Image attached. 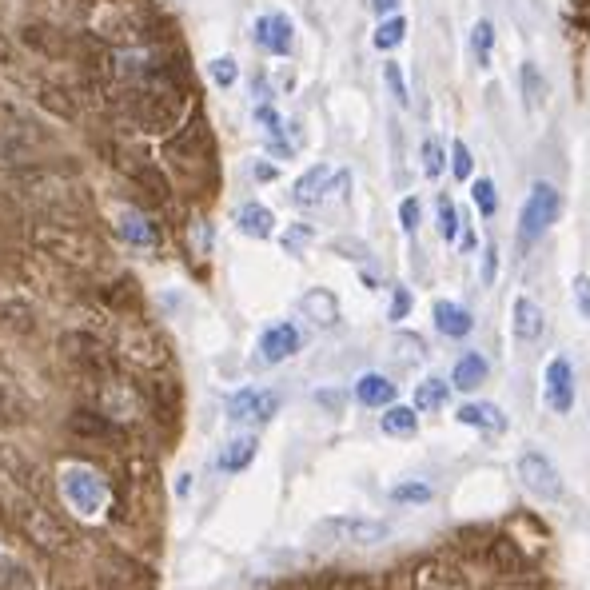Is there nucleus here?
Segmentation results:
<instances>
[{"label": "nucleus", "instance_id": "nucleus-1", "mask_svg": "<svg viewBox=\"0 0 590 590\" xmlns=\"http://www.w3.org/2000/svg\"><path fill=\"white\" fill-rule=\"evenodd\" d=\"M391 539V523L387 519H371V515H331L319 519L307 535L311 547L319 551H339V547H379Z\"/></svg>", "mask_w": 590, "mask_h": 590}, {"label": "nucleus", "instance_id": "nucleus-2", "mask_svg": "<svg viewBox=\"0 0 590 590\" xmlns=\"http://www.w3.org/2000/svg\"><path fill=\"white\" fill-rule=\"evenodd\" d=\"M60 491H64V503H68V507L76 511V519H84V523L100 519L104 507H108V483H104L92 467H84V463L60 467Z\"/></svg>", "mask_w": 590, "mask_h": 590}, {"label": "nucleus", "instance_id": "nucleus-3", "mask_svg": "<svg viewBox=\"0 0 590 590\" xmlns=\"http://www.w3.org/2000/svg\"><path fill=\"white\" fill-rule=\"evenodd\" d=\"M559 216H563V196H559L547 180H539V184L527 192L523 212H519V248L527 252L531 244H539V240L555 228Z\"/></svg>", "mask_w": 590, "mask_h": 590}, {"label": "nucleus", "instance_id": "nucleus-4", "mask_svg": "<svg viewBox=\"0 0 590 590\" xmlns=\"http://www.w3.org/2000/svg\"><path fill=\"white\" fill-rule=\"evenodd\" d=\"M515 471H519V483L527 487V495H535L543 503H563L567 499V483H563L559 467L543 451H523Z\"/></svg>", "mask_w": 590, "mask_h": 590}, {"label": "nucleus", "instance_id": "nucleus-5", "mask_svg": "<svg viewBox=\"0 0 590 590\" xmlns=\"http://www.w3.org/2000/svg\"><path fill=\"white\" fill-rule=\"evenodd\" d=\"M276 411H280V395L268 387H240L224 403V415L240 427H264L276 419Z\"/></svg>", "mask_w": 590, "mask_h": 590}, {"label": "nucleus", "instance_id": "nucleus-6", "mask_svg": "<svg viewBox=\"0 0 590 590\" xmlns=\"http://www.w3.org/2000/svg\"><path fill=\"white\" fill-rule=\"evenodd\" d=\"M168 160L176 164V168H200V164H208L212 160V132H208V124L196 116V120H188L172 140H168Z\"/></svg>", "mask_w": 590, "mask_h": 590}, {"label": "nucleus", "instance_id": "nucleus-7", "mask_svg": "<svg viewBox=\"0 0 590 590\" xmlns=\"http://www.w3.org/2000/svg\"><path fill=\"white\" fill-rule=\"evenodd\" d=\"M543 399H547V411L571 415V407H575V363L567 355L547 359V367H543Z\"/></svg>", "mask_w": 590, "mask_h": 590}, {"label": "nucleus", "instance_id": "nucleus-8", "mask_svg": "<svg viewBox=\"0 0 590 590\" xmlns=\"http://www.w3.org/2000/svg\"><path fill=\"white\" fill-rule=\"evenodd\" d=\"M252 36H256V44H260L264 52H272V56H288L295 44L292 16H284V12H264V16L252 24Z\"/></svg>", "mask_w": 590, "mask_h": 590}, {"label": "nucleus", "instance_id": "nucleus-9", "mask_svg": "<svg viewBox=\"0 0 590 590\" xmlns=\"http://www.w3.org/2000/svg\"><path fill=\"white\" fill-rule=\"evenodd\" d=\"M299 347H303V331L295 323H288V319L264 327V335H260V359L264 363H284V359H292Z\"/></svg>", "mask_w": 590, "mask_h": 590}, {"label": "nucleus", "instance_id": "nucleus-10", "mask_svg": "<svg viewBox=\"0 0 590 590\" xmlns=\"http://www.w3.org/2000/svg\"><path fill=\"white\" fill-rule=\"evenodd\" d=\"M335 176H339V172H331L327 164H315V168H307V172L295 180V188H292L295 204H303V208H315V204H323V200L335 192Z\"/></svg>", "mask_w": 590, "mask_h": 590}, {"label": "nucleus", "instance_id": "nucleus-11", "mask_svg": "<svg viewBox=\"0 0 590 590\" xmlns=\"http://www.w3.org/2000/svg\"><path fill=\"white\" fill-rule=\"evenodd\" d=\"M543 327H547L543 307L531 295H515V303H511V331H515V339L519 343H539Z\"/></svg>", "mask_w": 590, "mask_h": 590}, {"label": "nucleus", "instance_id": "nucleus-12", "mask_svg": "<svg viewBox=\"0 0 590 590\" xmlns=\"http://www.w3.org/2000/svg\"><path fill=\"white\" fill-rule=\"evenodd\" d=\"M455 419H459L463 427H475V431H495V435H503V431L511 427L507 411H503V407H495V403H487V399H471V403H463V407L455 411Z\"/></svg>", "mask_w": 590, "mask_h": 590}, {"label": "nucleus", "instance_id": "nucleus-13", "mask_svg": "<svg viewBox=\"0 0 590 590\" xmlns=\"http://www.w3.org/2000/svg\"><path fill=\"white\" fill-rule=\"evenodd\" d=\"M435 327H439V335H447V339H463V335H471L475 315H471L463 303H455V299H439V303H435Z\"/></svg>", "mask_w": 590, "mask_h": 590}, {"label": "nucleus", "instance_id": "nucleus-14", "mask_svg": "<svg viewBox=\"0 0 590 590\" xmlns=\"http://www.w3.org/2000/svg\"><path fill=\"white\" fill-rule=\"evenodd\" d=\"M236 228H240L244 236H252V240H272L276 216H272V208H264V204H244V208L236 212Z\"/></svg>", "mask_w": 590, "mask_h": 590}, {"label": "nucleus", "instance_id": "nucleus-15", "mask_svg": "<svg viewBox=\"0 0 590 590\" xmlns=\"http://www.w3.org/2000/svg\"><path fill=\"white\" fill-rule=\"evenodd\" d=\"M483 379H487V355H479V351H463V355L455 359L451 383H455L459 391H475Z\"/></svg>", "mask_w": 590, "mask_h": 590}, {"label": "nucleus", "instance_id": "nucleus-16", "mask_svg": "<svg viewBox=\"0 0 590 590\" xmlns=\"http://www.w3.org/2000/svg\"><path fill=\"white\" fill-rule=\"evenodd\" d=\"M387 499L395 507H427L435 499V487L427 479H399V483L387 487Z\"/></svg>", "mask_w": 590, "mask_h": 590}, {"label": "nucleus", "instance_id": "nucleus-17", "mask_svg": "<svg viewBox=\"0 0 590 590\" xmlns=\"http://www.w3.org/2000/svg\"><path fill=\"white\" fill-rule=\"evenodd\" d=\"M355 399L363 403V407H391V399H395V383L387 379V375H363L359 383H355Z\"/></svg>", "mask_w": 590, "mask_h": 590}, {"label": "nucleus", "instance_id": "nucleus-18", "mask_svg": "<svg viewBox=\"0 0 590 590\" xmlns=\"http://www.w3.org/2000/svg\"><path fill=\"white\" fill-rule=\"evenodd\" d=\"M256 451H260L256 435H240V439H232V443L220 451L216 467H220V471H228V475H236V471H244V467L256 459Z\"/></svg>", "mask_w": 590, "mask_h": 590}, {"label": "nucleus", "instance_id": "nucleus-19", "mask_svg": "<svg viewBox=\"0 0 590 590\" xmlns=\"http://www.w3.org/2000/svg\"><path fill=\"white\" fill-rule=\"evenodd\" d=\"M303 315L315 319L319 327H331L339 319V299L327 292V288H311V292L303 295Z\"/></svg>", "mask_w": 590, "mask_h": 590}, {"label": "nucleus", "instance_id": "nucleus-20", "mask_svg": "<svg viewBox=\"0 0 590 590\" xmlns=\"http://www.w3.org/2000/svg\"><path fill=\"white\" fill-rule=\"evenodd\" d=\"M116 228H120V236L132 244V248H152L156 244V228L140 216V212H120V220H116Z\"/></svg>", "mask_w": 590, "mask_h": 590}, {"label": "nucleus", "instance_id": "nucleus-21", "mask_svg": "<svg viewBox=\"0 0 590 590\" xmlns=\"http://www.w3.org/2000/svg\"><path fill=\"white\" fill-rule=\"evenodd\" d=\"M383 431H387L391 439H411V435L419 431L415 407H387V411H383Z\"/></svg>", "mask_w": 590, "mask_h": 590}, {"label": "nucleus", "instance_id": "nucleus-22", "mask_svg": "<svg viewBox=\"0 0 590 590\" xmlns=\"http://www.w3.org/2000/svg\"><path fill=\"white\" fill-rule=\"evenodd\" d=\"M447 379H439V375H431V379H423L419 387H415V411H443V403H447Z\"/></svg>", "mask_w": 590, "mask_h": 590}, {"label": "nucleus", "instance_id": "nucleus-23", "mask_svg": "<svg viewBox=\"0 0 590 590\" xmlns=\"http://www.w3.org/2000/svg\"><path fill=\"white\" fill-rule=\"evenodd\" d=\"M519 76H523V100H527V108H531V112H535V108H543V100H547V80H543L539 64H535V60H527Z\"/></svg>", "mask_w": 590, "mask_h": 590}, {"label": "nucleus", "instance_id": "nucleus-24", "mask_svg": "<svg viewBox=\"0 0 590 590\" xmlns=\"http://www.w3.org/2000/svg\"><path fill=\"white\" fill-rule=\"evenodd\" d=\"M491 48H495V24L491 20H475V28H471V52H475V64L479 68L491 64Z\"/></svg>", "mask_w": 590, "mask_h": 590}, {"label": "nucleus", "instance_id": "nucleus-25", "mask_svg": "<svg viewBox=\"0 0 590 590\" xmlns=\"http://www.w3.org/2000/svg\"><path fill=\"white\" fill-rule=\"evenodd\" d=\"M403 36H407V20H403V16H387V20L375 28V48L391 52L395 44H403Z\"/></svg>", "mask_w": 590, "mask_h": 590}, {"label": "nucleus", "instance_id": "nucleus-26", "mask_svg": "<svg viewBox=\"0 0 590 590\" xmlns=\"http://www.w3.org/2000/svg\"><path fill=\"white\" fill-rule=\"evenodd\" d=\"M419 156H423V176H427V180H439L443 168H447V152H443V144H439L435 136H427Z\"/></svg>", "mask_w": 590, "mask_h": 590}, {"label": "nucleus", "instance_id": "nucleus-27", "mask_svg": "<svg viewBox=\"0 0 590 590\" xmlns=\"http://www.w3.org/2000/svg\"><path fill=\"white\" fill-rule=\"evenodd\" d=\"M24 40H28V44H36V48H44V52H64L60 32H56V28H44V24L24 28Z\"/></svg>", "mask_w": 590, "mask_h": 590}, {"label": "nucleus", "instance_id": "nucleus-28", "mask_svg": "<svg viewBox=\"0 0 590 590\" xmlns=\"http://www.w3.org/2000/svg\"><path fill=\"white\" fill-rule=\"evenodd\" d=\"M471 196H475V208H479L483 216H495V212H499V192H495L491 180H475V184H471Z\"/></svg>", "mask_w": 590, "mask_h": 590}, {"label": "nucleus", "instance_id": "nucleus-29", "mask_svg": "<svg viewBox=\"0 0 590 590\" xmlns=\"http://www.w3.org/2000/svg\"><path fill=\"white\" fill-rule=\"evenodd\" d=\"M451 172H455V180H471V172H475V156L463 140H455V148H451Z\"/></svg>", "mask_w": 590, "mask_h": 590}, {"label": "nucleus", "instance_id": "nucleus-30", "mask_svg": "<svg viewBox=\"0 0 590 590\" xmlns=\"http://www.w3.org/2000/svg\"><path fill=\"white\" fill-rule=\"evenodd\" d=\"M208 72H212V80H216L220 88H232V84H236V76H240V68H236V60H232V56H216V60L208 64Z\"/></svg>", "mask_w": 590, "mask_h": 590}, {"label": "nucleus", "instance_id": "nucleus-31", "mask_svg": "<svg viewBox=\"0 0 590 590\" xmlns=\"http://www.w3.org/2000/svg\"><path fill=\"white\" fill-rule=\"evenodd\" d=\"M383 80H387L391 96H395V100H399V108H403L411 96H407V80H403V72H399V64H395V60H387V64H383Z\"/></svg>", "mask_w": 590, "mask_h": 590}, {"label": "nucleus", "instance_id": "nucleus-32", "mask_svg": "<svg viewBox=\"0 0 590 590\" xmlns=\"http://www.w3.org/2000/svg\"><path fill=\"white\" fill-rule=\"evenodd\" d=\"M439 232H443V240H455L459 236V216H455V204L451 200H439Z\"/></svg>", "mask_w": 590, "mask_h": 590}, {"label": "nucleus", "instance_id": "nucleus-33", "mask_svg": "<svg viewBox=\"0 0 590 590\" xmlns=\"http://www.w3.org/2000/svg\"><path fill=\"white\" fill-rule=\"evenodd\" d=\"M399 224H403L407 236H415V228H419V200H415V196H407V200L399 204Z\"/></svg>", "mask_w": 590, "mask_h": 590}, {"label": "nucleus", "instance_id": "nucleus-34", "mask_svg": "<svg viewBox=\"0 0 590 590\" xmlns=\"http://www.w3.org/2000/svg\"><path fill=\"white\" fill-rule=\"evenodd\" d=\"M307 244H311V228H307V224H295V228H288V236H284V248H288L292 256H299Z\"/></svg>", "mask_w": 590, "mask_h": 590}, {"label": "nucleus", "instance_id": "nucleus-35", "mask_svg": "<svg viewBox=\"0 0 590 590\" xmlns=\"http://www.w3.org/2000/svg\"><path fill=\"white\" fill-rule=\"evenodd\" d=\"M495 276H499V248H495V244H487V248H483V272H479V280L491 288V284H495Z\"/></svg>", "mask_w": 590, "mask_h": 590}, {"label": "nucleus", "instance_id": "nucleus-36", "mask_svg": "<svg viewBox=\"0 0 590 590\" xmlns=\"http://www.w3.org/2000/svg\"><path fill=\"white\" fill-rule=\"evenodd\" d=\"M571 292H575V307H579V315L590 323V276H579Z\"/></svg>", "mask_w": 590, "mask_h": 590}, {"label": "nucleus", "instance_id": "nucleus-37", "mask_svg": "<svg viewBox=\"0 0 590 590\" xmlns=\"http://www.w3.org/2000/svg\"><path fill=\"white\" fill-rule=\"evenodd\" d=\"M407 315H411V288H395V295H391V319L399 323Z\"/></svg>", "mask_w": 590, "mask_h": 590}, {"label": "nucleus", "instance_id": "nucleus-38", "mask_svg": "<svg viewBox=\"0 0 590 590\" xmlns=\"http://www.w3.org/2000/svg\"><path fill=\"white\" fill-rule=\"evenodd\" d=\"M256 120H260V124H264V128H268L272 136H280V116H276V108L260 104V108H256Z\"/></svg>", "mask_w": 590, "mask_h": 590}, {"label": "nucleus", "instance_id": "nucleus-39", "mask_svg": "<svg viewBox=\"0 0 590 590\" xmlns=\"http://www.w3.org/2000/svg\"><path fill=\"white\" fill-rule=\"evenodd\" d=\"M252 172H256V180H264V184H268V180H276V176H280V172H276V168H272V164H256V168H252Z\"/></svg>", "mask_w": 590, "mask_h": 590}, {"label": "nucleus", "instance_id": "nucleus-40", "mask_svg": "<svg viewBox=\"0 0 590 590\" xmlns=\"http://www.w3.org/2000/svg\"><path fill=\"white\" fill-rule=\"evenodd\" d=\"M479 248V240H475V232H471V224L463 220V252H475Z\"/></svg>", "mask_w": 590, "mask_h": 590}, {"label": "nucleus", "instance_id": "nucleus-41", "mask_svg": "<svg viewBox=\"0 0 590 590\" xmlns=\"http://www.w3.org/2000/svg\"><path fill=\"white\" fill-rule=\"evenodd\" d=\"M371 8H375V12H395L399 0H371Z\"/></svg>", "mask_w": 590, "mask_h": 590}, {"label": "nucleus", "instance_id": "nucleus-42", "mask_svg": "<svg viewBox=\"0 0 590 590\" xmlns=\"http://www.w3.org/2000/svg\"><path fill=\"white\" fill-rule=\"evenodd\" d=\"M0 64H8V40L0 36Z\"/></svg>", "mask_w": 590, "mask_h": 590}]
</instances>
